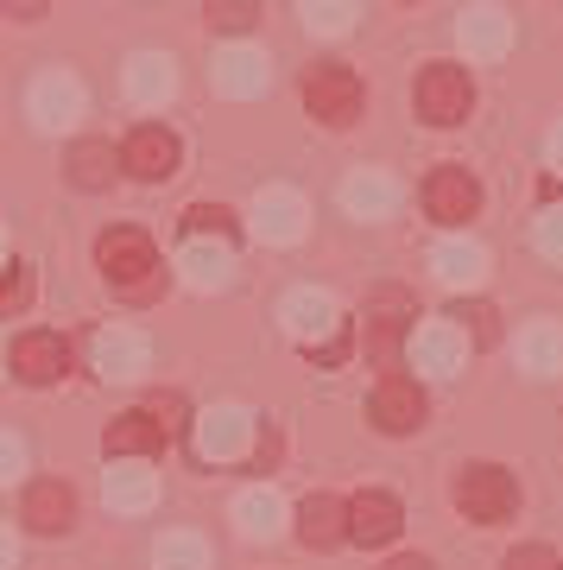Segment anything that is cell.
<instances>
[{
    "label": "cell",
    "instance_id": "obj_33",
    "mask_svg": "<svg viewBox=\"0 0 563 570\" xmlns=\"http://www.w3.org/2000/svg\"><path fill=\"white\" fill-rule=\"evenodd\" d=\"M26 305H32V266L13 261L7 266V279H0V311L13 317V311H26Z\"/></svg>",
    "mask_w": 563,
    "mask_h": 570
},
{
    "label": "cell",
    "instance_id": "obj_28",
    "mask_svg": "<svg viewBox=\"0 0 563 570\" xmlns=\"http://www.w3.org/2000/svg\"><path fill=\"white\" fill-rule=\"evenodd\" d=\"M63 171H70L77 190H108V184H115V146L108 140H77L70 159H63Z\"/></svg>",
    "mask_w": 563,
    "mask_h": 570
},
{
    "label": "cell",
    "instance_id": "obj_27",
    "mask_svg": "<svg viewBox=\"0 0 563 570\" xmlns=\"http://www.w3.org/2000/svg\"><path fill=\"white\" fill-rule=\"evenodd\" d=\"M101 494H108V508L115 513H146L152 508V494H159V482H152V469L146 463H115Z\"/></svg>",
    "mask_w": 563,
    "mask_h": 570
},
{
    "label": "cell",
    "instance_id": "obj_34",
    "mask_svg": "<svg viewBox=\"0 0 563 570\" xmlns=\"http://www.w3.org/2000/svg\"><path fill=\"white\" fill-rule=\"evenodd\" d=\"M532 242H539L544 261H563V204L539 209V223H532Z\"/></svg>",
    "mask_w": 563,
    "mask_h": 570
},
{
    "label": "cell",
    "instance_id": "obj_16",
    "mask_svg": "<svg viewBox=\"0 0 563 570\" xmlns=\"http://www.w3.org/2000/svg\"><path fill=\"white\" fill-rule=\"evenodd\" d=\"M367 412H374V425L393 431V438L418 431V425H424V393H418V381H405V374H386L381 387H374V400H367Z\"/></svg>",
    "mask_w": 563,
    "mask_h": 570
},
{
    "label": "cell",
    "instance_id": "obj_4",
    "mask_svg": "<svg viewBox=\"0 0 563 570\" xmlns=\"http://www.w3.org/2000/svg\"><path fill=\"white\" fill-rule=\"evenodd\" d=\"M412 102H418V121H431V127L468 121V102H475L468 70H456V63H424V70H418V89H412Z\"/></svg>",
    "mask_w": 563,
    "mask_h": 570
},
{
    "label": "cell",
    "instance_id": "obj_13",
    "mask_svg": "<svg viewBox=\"0 0 563 570\" xmlns=\"http://www.w3.org/2000/svg\"><path fill=\"white\" fill-rule=\"evenodd\" d=\"M405 324H418V305L405 298L399 285H381V292L367 298V348H374L381 362H393V348H399Z\"/></svg>",
    "mask_w": 563,
    "mask_h": 570
},
{
    "label": "cell",
    "instance_id": "obj_41",
    "mask_svg": "<svg viewBox=\"0 0 563 570\" xmlns=\"http://www.w3.org/2000/svg\"><path fill=\"white\" fill-rule=\"evenodd\" d=\"M393 570H431V558H399Z\"/></svg>",
    "mask_w": 563,
    "mask_h": 570
},
{
    "label": "cell",
    "instance_id": "obj_8",
    "mask_svg": "<svg viewBox=\"0 0 563 570\" xmlns=\"http://www.w3.org/2000/svg\"><path fill=\"white\" fill-rule=\"evenodd\" d=\"M304 223H310V209H304V197L292 190V184H266L260 197H254V235L260 242H304Z\"/></svg>",
    "mask_w": 563,
    "mask_h": 570
},
{
    "label": "cell",
    "instance_id": "obj_26",
    "mask_svg": "<svg viewBox=\"0 0 563 570\" xmlns=\"http://www.w3.org/2000/svg\"><path fill=\"white\" fill-rule=\"evenodd\" d=\"M520 367H525V374H539V381L563 374V324H551V317L525 324L520 330Z\"/></svg>",
    "mask_w": 563,
    "mask_h": 570
},
{
    "label": "cell",
    "instance_id": "obj_18",
    "mask_svg": "<svg viewBox=\"0 0 563 570\" xmlns=\"http://www.w3.org/2000/svg\"><path fill=\"white\" fill-rule=\"evenodd\" d=\"M178 273L197 285V292H216V285H228V273H235V247L221 242V235H184Z\"/></svg>",
    "mask_w": 563,
    "mask_h": 570
},
{
    "label": "cell",
    "instance_id": "obj_3",
    "mask_svg": "<svg viewBox=\"0 0 563 570\" xmlns=\"http://www.w3.org/2000/svg\"><path fill=\"white\" fill-rule=\"evenodd\" d=\"M362 102H367V89L348 63H317V70L304 77V108H310L323 127H348L362 115Z\"/></svg>",
    "mask_w": 563,
    "mask_h": 570
},
{
    "label": "cell",
    "instance_id": "obj_36",
    "mask_svg": "<svg viewBox=\"0 0 563 570\" xmlns=\"http://www.w3.org/2000/svg\"><path fill=\"white\" fill-rule=\"evenodd\" d=\"M501 570H563V564H557V558H551L544 546H520V551H513V558H506Z\"/></svg>",
    "mask_w": 563,
    "mask_h": 570
},
{
    "label": "cell",
    "instance_id": "obj_22",
    "mask_svg": "<svg viewBox=\"0 0 563 570\" xmlns=\"http://www.w3.org/2000/svg\"><path fill=\"white\" fill-rule=\"evenodd\" d=\"M298 539L310 551H336L348 539V508L336 501V494H310L298 508Z\"/></svg>",
    "mask_w": 563,
    "mask_h": 570
},
{
    "label": "cell",
    "instance_id": "obj_25",
    "mask_svg": "<svg viewBox=\"0 0 563 570\" xmlns=\"http://www.w3.org/2000/svg\"><path fill=\"white\" fill-rule=\"evenodd\" d=\"M456 39H463L468 58H501L506 45H513V20H506V7H468Z\"/></svg>",
    "mask_w": 563,
    "mask_h": 570
},
{
    "label": "cell",
    "instance_id": "obj_24",
    "mask_svg": "<svg viewBox=\"0 0 563 570\" xmlns=\"http://www.w3.org/2000/svg\"><path fill=\"white\" fill-rule=\"evenodd\" d=\"M165 438H171V431H165L152 412H121L115 425L101 431V450H108V463H115V456H152Z\"/></svg>",
    "mask_w": 563,
    "mask_h": 570
},
{
    "label": "cell",
    "instance_id": "obj_12",
    "mask_svg": "<svg viewBox=\"0 0 563 570\" xmlns=\"http://www.w3.org/2000/svg\"><path fill=\"white\" fill-rule=\"evenodd\" d=\"M412 355H418L424 374H463V362H468V330H463V317L418 324V330H412Z\"/></svg>",
    "mask_w": 563,
    "mask_h": 570
},
{
    "label": "cell",
    "instance_id": "obj_40",
    "mask_svg": "<svg viewBox=\"0 0 563 570\" xmlns=\"http://www.w3.org/2000/svg\"><path fill=\"white\" fill-rule=\"evenodd\" d=\"M544 153H551V171H563V121L551 127V140H544Z\"/></svg>",
    "mask_w": 563,
    "mask_h": 570
},
{
    "label": "cell",
    "instance_id": "obj_19",
    "mask_svg": "<svg viewBox=\"0 0 563 570\" xmlns=\"http://www.w3.org/2000/svg\"><path fill=\"white\" fill-rule=\"evenodd\" d=\"M393 204H399V184L386 178V171H374V165H362V171L343 178V209L355 223H386Z\"/></svg>",
    "mask_w": 563,
    "mask_h": 570
},
{
    "label": "cell",
    "instance_id": "obj_15",
    "mask_svg": "<svg viewBox=\"0 0 563 570\" xmlns=\"http://www.w3.org/2000/svg\"><path fill=\"white\" fill-rule=\"evenodd\" d=\"M399 527H405V513L386 489H362L348 501V539H355V546H393Z\"/></svg>",
    "mask_w": 563,
    "mask_h": 570
},
{
    "label": "cell",
    "instance_id": "obj_17",
    "mask_svg": "<svg viewBox=\"0 0 563 570\" xmlns=\"http://www.w3.org/2000/svg\"><path fill=\"white\" fill-rule=\"evenodd\" d=\"M26 115L39 127H70L82 115V82L70 77V70H45V77L32 82V96H26Z\"/></svg>",
    "mask_w": 563,
    "mask_h": 570
},
{
    "label": "cell",
    "instance_id": "obj_20",
    "mask_svg": "<svg viewBox=\"0 0 563 570\" xmlns=\"http://www.w3.org/2000/svg\"><path fill=\"white\" fill-rule=\"evenodd\" d=\"M70 520H77V494H70V482H58V475H39V482L26 489V527L45 532V539H58Z\"/></svg>",
    "mask_w": 563,
    "mask_h": 570
},
{
    "label": "cell",
    "instance_id": "obj_9",
    "mask_svg": "<svg viewBox=\"0 0 563 570\" xmlns=\"http://www.w3.org/2000/svg\"><path fill=\"white\" fill-rule=\"evenodd\" d=\"M209 82H216V96L254 102V96H266V82H273V63H266L254 45H228V51H216V63H209Z\"/></svg>",
    "mask_w": 563,
    "mask_h": 570
},
{
    "label": "cell",
    "instance_id": "obj_10",
    "mask_svg": "<svg viewBox=\"0 0 563 570\" xmlns=\"http://www.w3.org/2000/svg\"><path fill=\"white\" fill-rule=\"evenodd\" d=\"M89 362H96L101 381H140L146 362H152V343H146L140 330H101L96 343H89Z\"/></svg>",
    "mask_w": 563,
    "mask_h": 570
},
{
    "label": "cell",
    "instance_id": "obj_38",
    "mask_svg": "<svg viewBox=\"0 0 563 570\" xmlns=\"http://www.w3.org/2000/svg\"><path fill=\"white\" fill-rule=\"evenodd\" d=\"M456 317H463V324H475V343H494V311H487V305H463Z\"/></svg>",
    "mask_w": 563,
    "mask_h": 570
},
{
    "label": "cell",
    "instance_id": "obj_14",
    "mask_svg": "<svg viewBox=\"0 0 563 570\" xmlns=\"http://www.w3.org/2000/svg\"><path fill=\"white\" fill-rule=\"evenodd\" d=\"M121 171H134V178L146 184H159L178 171V134L171 127H134L121 146Z\"/></svg>",
    "mask_w": 563,
    "mask_h": 570
},
{
    "label": "cell",
    "instance_id": "obj_31",
    "mask_svg": "<svg viewBox=\"0 0 563 570\" xmlns=\"http://www.w3.org/2000/svg\"><path fill=\"white\" fill-rule=\"evenodd\" d=\"M152 564L159 570H203L209 564V546H203L197 532H165L159 551H152Z\"/></svg>",
    "mask_w": 563,
    "mask_h": 570
},
{
    "label": "cell",
    "instance_id": "obj_5",
    "mask_svg": "<svg viewBox=\"0 0 563 570\" xmlns=\"http://www.w3.org/2000/svg\"><path fill=\"white\" fill-rule=\"evenodd\" d=\"M190 444H197V463H235L254 444V419L241 406H209L190 431Z\"/></svg>",
    "mask_w": 563,
    "mask_h": 570
},
{
    "label": "cell",
    "instance_id": "obj_21",
    "mask_svg": "<svg viewBox=\"0 0 563 570\" xmlns=\"http://www.w3.org/2000/svg\"><path fill=\"white\" fill-rule=\"evenodd\" d=\"M431 273H437L443 285L468 292V285H482V273H487V247L468 242V235H450V242L431 247Z\"/></svg>",
    "mask_w": 563,
    "mask_h": 570
},
{
    "label": "cell",
    "instance_id": "obj_6",
    "mask_svg": "<svg viewBox=\"0 0 563 570\" xmlns=\"http://www.w3.org/2000/svg\"><path fill=\"white\" fill-rule=\"evenodd\" d=\"M7 367H13V381H26V387H51L63 367H70V343L51 336V330H26V336H13Z\"/></svg>",
    "mask_w": 563,
    "mask_h": 570
},
{
    "label": "cell",
    "instance_id": "obj_32",
    "mask_svg": "<svg viewBox=\"0 0 563 570\" xmlns=\"http://www.w3.org/2000/svg\"><path fill=\"white\" fill-rule=\"evenodd\" d=\"M184 235H221V242H235V216L221 204H197L184 216Z\"/></svg>",
    "mask_w": 563,
    "mask_h": 570
},
{
    "label": "cell",
    "instance_id": "obj_11",
    "mask_svg": "<svg viewBox=\"0 0 563 570\" xmlns=\"http://www.w3.org/2000/svg\"><path fill=\"white\" fill-rule=\"evenodd\" d=\"M279 324L292 330L304 348H317L323 336H343V324H336V298H329V292H317V285H298V292L285 298Z\"/></svg>",
    "mask_w": 563,
    "mask_h": 570
},
{
    "label": "cell",
    "instance_id": "obj_39",
    "mask_svg": "<svg viewBox=\"0 0 563 570\" xmlns=\"http://www.w3.org/2000/svg\"><path fill=\"white\" fill-rule=\"evenodd\" d=\"M45 0H7V20H39Z\"/></svg>",
    "mask_w": 563,
    "mask_h": 570
},
{
    "label": "cell",
    "instance_id": "obj_30",
    "mask_svg": "<svg viewBox=\"0 0 563 570\" xmlns=\"http://www.w3.org/2000/svg\"><path fill=\"white\" fill-rule=\"evenodd\" d=\"M298 13L310 32H323V39H343L348 26L362 20V7L355 0H298Z\"/></svg>",
    "mask_w": 563,
    "mask_h": 570
},
{
    "label": "cell",
    "instance_id": "obj_2",
    "mask_svg": "<svg viewBox=\"0 0 563 570\" xmlns=\"http://www.w3.org/2000/svg\"><path fill=\"white\" fill-rule=\"evenodd\" d=\"M456 508L468 520H482V527H501L520 508V482L501 463H468V469H456Z\"/></svg>",
    "mask_w": 563,
    "mask_h": 570
},
{
    "label": "cell",
    "instance_id": "obj_23",
    "mask_svg": "<svg viewBox=\"0 0 563 570\" xmlns=\"http://www.w3.org/2000/svg\"><path fill=\"white\" fill-rule=\"evenodd\" d=\"M127 96L140 108H165L178 96V63L159 58V51H140V58L127 63Z\"/></svg>",
    "mask_w": 563,
    "mask_h": 570
},
{
    "label": "cell",
    "instance_id": "obj_7",
    "mask_svg": "<svg viewBox=\"0 0 563 570\" xmlns=\"http://www.w3.org/2000/svg\"><path fill=\"white\" fill-rule=\"evenodd\" d=\"M424 209H431V223H468L475 209H482V184L468 178L463 165H437L431 178H424Z\"/></svg>",
    "mask_w": 563,
    "mask_h": 570
},
{
    "label": "cell",
    "instance_id": "obj_29",
    "mask_svg": "<svg viewBox=\"0 0 563 570\" xmlns=\"http://www.w3.org/2000/svg\"><path fill=\"white\" fill-rule=\"evenodd\" d=\"M235 520H241V532H254V539H273L285 520V501L273 489H247L241 501H235Z\"/></svg>",
    "mask_w": 563,
    "mask_h": 570
},
{
    "label": "cell",
    "instance_id": "obj_1",
    "mask_svg": "<svg viewBox=\"0 0 563 570\" xmlns=\"http://www.w3.org/2000/svg\"><path fill=\"white\" fill-rule=\"evenodd\" d=\"M96 261L101 273H108V285L121 292V298H134V305H146V298H159L165 292V273H159V247L146 242V228H108L96 242Z\"/></svg>",
    "mask_w": 563,
    "mask_h": 570
},
{
    "label": "cell",
    "instance_id": "obj_37",
    "mask_svg": "<svg viewBox=\"0 0 563 570\" xmlns=\"http://www.w3.org/2000/svg\"><path fill=\"white\" fill-rule=\"evenodd\" d=\"M146 412H152L165 431H184V400H178V393H152V406H146Z\"/></svg>",
    "mask_w": 563,
    "mask_h": 570
},
{
    "label": "cell",
    "instance_id": "obj_35",
    "mask_svg": "<svg viewBox=\"0 0 563 570\" xmlns=\"http://www.w3.org/2000/svg\"><path fill=\"white\" fill-rule=\"evenodd\" d=\"M209 26L216 32H247L254 26V0H209Z\"/></svg>",
    "mask_w": 563,
    "mask_h": 570
}]
</instances>
